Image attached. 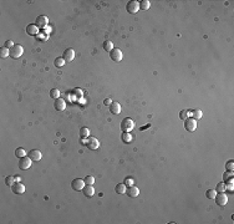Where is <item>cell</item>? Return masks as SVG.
Here are the masks:
<instances>
[{"instance_id": "obj_19", "label": "cell", "mask_w": 234, "mask_h": 224, "mask_svg": "<svg viewBox=\"0 0 234 224\" xmlns=\"http://www.w3.org/2000/svg\"><path fill=\"white\" fill-rule=\"evenodd\" d=\"M121 139H122L123 143H131L132 142V136L129 132H122L121 135Z\"/></svg>"}, {"instance_id": "obj_26", "label": "cell", "mask_w": 234, "mask_h": 224, "mask_svg": "<svg viewBox=\"0 0 234 224\" xmlns=\"http://www.w3.org/2000/svg\"><path fill=\"white\" fill-rule=\"evenodd\" d=\"M215 196H217L215 189H208L207 192H206V197H207L208 199H214Z\"/></svg>"}, {"instance_id": "obj_18", "label": "cell", "mask_w": 234, "mask_h": 224, "mask_svg": "<svg viewBox=\"0 0 234 224\" xmlns=\"http://www.w3.org/2000/svg\"><path fill=\"white\" fill-rule=\"evenodd\" d=\"M110 112L112 115H118L121 113V105L118 102H112L110 105Z\"/></svg>"}, {"instance_id": "obj_15", "label": "cell", "mask_w": 234, "mask_h": 224, "mask_svg": "<svg viewBox=\"0 0 234 224\" xmlns=\"http://www.w3.org/2000/svg\"><path fill=\"white\" fill-rule=\"evenodd\" d=\"M26 32L31 36H36L39 34V27L36 26V24H30L26 26Z\"/></svg>"}, {"instance_id": "obj_28", "label": "cell", "mask_w": 234, "mask_h": 224, "mask_svg": "<svg viewBox=\"0 0 234 224\" xmlns=\"http://www.w3.org/2000/svg\"><path fill=\"white\" fill-rule=\"evenodd\" d=\"M50 97L54 98V100L58 98V97H60V91H58L57 89H52L51 91H50Z\"/></svg>"}, {"instance_id": "obj_37", "label": "cell", "mask_w": 234, "mask_h": 224, "mask_svg": "<svg viewBox=\"0 0 234 224\" xmlns=\"http://www.w3.org/2000/svg\"><path fill=\"white\" fill-rule=\"evenodd\" d=\"M14 45H15V44L12 43L11 40H6V41H5V44H4V46H5L6 49H9V50H10L12 46H14Z\"/></svg>"}, {"instance_id": "obj_35", "label": "cell", "mask_w": 234, "mask_h": 224, "mask_svg": "<svg viewBox=\"0 0 234 224\" xmlns=\"http://www.w3.org/2000/svg\"><path fill=\"white\" fill-rule=\"evenodd\" d=\"M133 183H135V181H133L132 177H126V178H125V184H126L127 187L133 186Z\"/></svg>"}, {"instance_id": "obj_21", "label": "cell", "mask_w": 234, "mask_h": 224, "mask_svg": "<svg viewBox=\"0 0 234 224\" xmlns=\"http://www.w3.org/2000/svg\"><path fill=\"white\" fill-rule=\"evenodd\" d=\"M223 181L228 182V183H233V172H224L223 174Z\"/></svg>"}, {"instance_id": "obj_27", "label": "cell", "mask_w": 234, "mask_h": 224, "mask_svg": "<svg viewBox=\"0 0 234 224\" xmlns=\"http://www.w3.org/2000/svg\"><path fill=\"white\" fill-rule=\"evenodd\" d=\"M15 156L19 157V158H21V157H25V156H26V151H25L24 148H16Z\"/></svg>"}, {"instance_id": "obj_30", "label": "cell", "mask_w": 234, "mask_h": 224, "mask_svg": "<svg viewBox=\"0 0 234 224\" xmlns=\"http://www.w3.org/2000/svg\"><path fill=\"white\" fill-rule=\"evenodd\" d=\"M65 62L66 61L62 59V57H57V59L55 60V66H56V67H62V66L65 65Z\"/></svg>"}, {"instance_id": "obj_31", "label": "cell", "mask_w": 234, "mask_h": 224, "mask_svg": "<svg viewBox=\"0 0 234 224\" xmlns=\"http://www.w3.org/2000/svg\"><path fill=\"white\" fill-rule=\"evenodd\" d=\"M14 182H15V178L12 177V176H8V177L5 178V184L9 186V187H11L12 184H14Z\"/></svg>"}, {"instance_id": "obj_33", "label": "cell", "mask_w": 234, "mask_h": 224, "mask_svg": "<svg viewBox=\"0 0 234 224\" xmlns=\"http://www.w3.org/2000/svg\"><path fill=\"white\" fill-rule=\"evenodd\" d=\"M215 192H218V193H223V192H225V184H224V183H219V184H217Z\"/></svg>"}, {"instance_id": "obj_34", "label": "cell", "mask_w": 234, "mask_h": 224, "mask_svg": "<svg viewBox=\"0 0 234 224\" xmlns=\"http://www.w3.org/2000/svg\"><path fill=\"white\" fill-rule=\"evenodd\" d=\"M179 118L183 120V121H186V120L188 118V111L187 110H182L181 112H179Z\"/></svg>"}, {"instance_id": "obj_1", "label": "cell", "mask_w": 234, "mask_h": 224, "mask_svg": "<svg viewBox=\"0 0 234 224\" xmlns=\"http://www.w3.org/2000/svg\"><path fill=\"white\" fill-rule=\"evenodd\" d=\"M133 127H135V122L128 117L123 118L122 122H121V130H122V132H131L133 130Z\"/></svg>"}, {"instance_id": "obj_22", "label": "cell", "mask_w": 234, "mask_h": 224, "mask_svg": "<svg viewBox=\"0 0 234 224\" xmlns=\"http://www.w3.org/2000/svg\"><path fill=\"white\" fill-rule=\"evenodd\" d=\"M140 4V9L141 10H148L149 6H151V3L148 0H142V1H138Z\"/></svg>"}, {"instance_id": "obj_32", "label": "cell", "mask_w": 234, "mask_h": 224, "mask_svg": "<svg viewBox=\"0 0 234 224\" xmlns=\"http://www.w3.org/2000/svg\"><path fill=\"white\" fill-rule=\"evenodd\" d=\"M83 181H85V184H91V186H92L95 183V178L92 176H86Z\"/></svg>"}, {"instance_id": "obj_8", "label": "cell", "mask_w": 234, "mask_h": 224, "mask_svg": "<svg viewBox=\"0 0 234 224\" xmlns=\"http://www.w3.org/2000/svg\"><path fill=\"white\" fill-rule=\"evenodd\" d=\"M83 187H85V181L80 179V178H76V179H74L72 182H71V188H72L74 190H76V192L82 190Z\"/></svg>"}, {"instance_id": "obj_10", "label": "cell", "mask_w": 234, "mask_h": 224, "mask_svg": "<svg viewBox=\"0 0 234 224\" xmlns=\"http://www.w3.org/2000/svg\"><path fill=\"white\" fill-rule=\"evenodd\" d=\"M28 156H29V158H30L32 162L40 161L41 157H43V155H41V152L39 151V149H31V151H29Z\"/></svg>"}, {"instance_id": "obj_39", "label": "cell", "mask_w": 234, "mask_h": 224, "mask_svg": "<svg viewBox=\"0 0 234 224\" xmlns=\"http://www.w3.org/2000/svg\"><path fill=\"white\" fill-rule=\"evenodd\" d=\"M103 103H105V105H106V106H110V105H111V103H112V101H111V100H110V98H106V100H105V101H103Z\"/></svg>"}, {"instance_id": "obj_14", "label": "cell", "mask_w": 234, "mask_h": 224, "mask_svg": "<svg viewBox=\"0 0 234 224\" xmlns=\"http://www.w3.org/2000/svg\"><path fill=\"white\" fill-rule=\"evenodd\" d=\"M54 107H55V110H57V111H64L66 109V102L62 98L58 97L55 100V102H54Z\"/></svg>"}, {"instance_id": "obj_2", "label": "cell", "mask_w": 234, "mask_h": 224, "mask_svg": "<svg viewBox=\"0 0 234 224\" xmlns=\"http://www.w3.org/2000/svg\"><path fill=\"white\" fill-rule=\"evenodd\" d=\"M9 51H10V57H12V59H19V57L23 55L24 49H23L21 45L15 44L14 46H12V47L9 50Z\"/></svg>"}, {"instance_id": "obj_24", "label": "cell", "mask_w": 234, "mask_h": 224, "mask_svg": "<svg viewBox=\"0 0 234 224\" xmlns=\"http://www.w3.org/2000/svg\"><path fill=\"white\" fill-rule=\"evenodd\" d=\"M8 56H10V51H9V49H6L5 46H3V47H0V57H8Z\"/></svg>"}, {"instance_id": "obj_6", "label": "cell", "mask_w": 234, "mask_h": 224, "mask_svg": "<svg viewBox=\"0 0 234 224\" xmlns=\"http://www.w3.org/2000/svg\"><path fill=\"white\" fill-rule=\"evenodd\" d=\"M110 57H111V60L114 62H120L121 60H122V57H123L122 51H121L120 49H115L114 47L110 51Z\"/></svg>"}, {"instance_id": "obj_4", "label": "cell", "mask_w": 234, "mask_h": 224, "mask_svg": "<svg viewBox=\"0 0 234 224\" xmlns=\"http://www.w3.org/2000/svg\"><path fill=\"white\" fill-rule=\"evenodd\" d=\"M140 9V4L138 1H136V0H131V1L127 3L126 5V10L127 12H129V14H136L137 11H138Z\"/></svg>"}, {"instance_id": "obj_38", "label": "cell", "mask_w": 234, "mask_h": 224, "mask_svg": "<svg viewBox=\"0 0 234 224\" xmlns=\"http://www.w3.org/2000/svg\"><path fill=\"white\" fill-rule=\"evenodd\" d=\"M225 190L233 192V183H228V184H225Z\"/></svg>"}, {"instance_id": "obj_3", "label": "cell", "mask_w": 234, "mask_h": 224, "mask_svg": "<svg viewBox=\"0 0 234 224\" xmlns=\"http://www.w3.org/2000/svg\"><path fill=\"white\" fill-rule=\"evenodd\" d=\"M31 163H32V161L29 158V156L21 157L20 161H19V168L23 169V171H26V169H29L31 167Z\"/></svg>"}, {"instance_id": "obj_20", "label": "cell", "mask_w": 234, "mask_h": 224, "mask_svg": "<svg viewBox=\"0 0 234 224\" xmlns=\"http://www.w3.org/2000/svg\"><path fill=\"white\" fill-rule=\"evenodd\" d=\"M115 190L118 194H125L126 193V190H127V188H126V184L125 183H120V184H117L116 187H115Z\"/></svg>"}, {"instance_id": "obj_36", "label": "cell", "mask_w": 234, "mask_h": 224, "mask_svg": "<svg viewBox=\"0 0 234 224\" xmlns=\"http://www.w3.org/2000/svg\"><path fill=\"white\" fill-rule=\"evenodd\" d=\"M225 168H227L228 171L233 172V169H234V162H233V161H229V162H227V164H225Z\"/></svg>"}, {"instance_id": "obj_16", "label": "cell", "mask_w": 234, "mask_h": 224, "mask_svg": "<svg viewBox=\"0 0 234 224\" xmlns=\"http://www.w3.org/2000/svg\"><path fill=\"white\" fill-rule=\"evenodd\" d=\"M82 192H83V194H85L86 197H92L94 194H95V189H94V187L91 186V184H85V187L82 188Z\"/></svg>"}, {"instance_id": "obj_13", "label": "cell", "mask_w": 234, "mask_h": 224, "mask_svg": "<svg viewBox=\"0 0 234 224\" xmlns=\"http://www.w3.org/2000/svg\"><path fill=\"white\" fill-rule=\"evenodd\" d=\"M11 190H12V193H15V194H23L25 192V187L23 183L16 182V183H14L11 186Z\"/></svg>"}, {"instance_id": "obj_9", "label": "cell", "mask_w": 234, "mask_h": 224, "mask_svg": "<svg viewBox=\"0 0 234 224\" xmlns=\"http://www.w3.org/2000/svg\"><path fill=\"white\" fill-rule=\"evenodd\" d=\"M36 26L39 27V29H44V27H46L47 26V24H49V19H47V16H45V15H40V16H37L36 18Z\"/></svg>"}, {"instance_id": "obj_17", "label": "cell", "mask_w": 234, "mask_h": 224, "mask_svg": "<svg viewBox=\"0 0 234 224\" xmlns=\"http://www.w3.org/2000/svg\"><path fill=\"white\" fill-rule=\"evenodd\" d=\"M126 193H127V196L135 198V197H137L140 194V189L137 188V187H135V186H131V187H128V188H127Z\"/></svg>"}, {"instance_id": "obj_25", "label": "cell", "mask_w": 234, "mask_h": 224, "mask_svg": "<svg viewBox=\"0 0 234 224\" xmlns=\"http://www.w3.org/2000/svg\"><path fill=\"white\" fill-rule=\"evenodd\" d=\"M112 49H114V44H112L111 41L107 40V41H105V43H103V50H105V51L110 52Z\"/></svg>"}, {"instance_id": "obj_29", "label": "cell", "mask_w": 234, "mask_h": 224, "mask_svg": "<svg viewBox=\"0 0 234 224\" xmlns=\"http://www.w3.org/2000/svg\"><path fill=\"white\" fill-rule=\"evenodd\" d=\"M192 116H193L194 120H199V118H202L203 113H202V111L200 110H193L192 111Z\"/></svg>"}, {"instance_id": "obj_5", "label": "cell", "mask_w": 234, "mask_h": 224, "mask_svg": "<svg viewBox=\"0 0 234 224\" xmlns=\"http://www.w3.org/2000/svg\"><path fill=\"white\" fill-rule=\"evenodd\" d=\"M184 128L188 132H194L195 130H197V120L188 117L186 120V122H184Z\"/></svg>"}, {"instance_id": "obj_7", "label": "cell", "mask_w": 234, "mask_h": 224, "mask_svg": "<svg viewBox=\"0 0 234 224\" xmlns=\"http://www.w3.org/2000/svg\"><path fill=\"white\" fill-rule=\"evenodd\" d=\"M86 146L89 149H91V151H95V149H97L100 147V142H98L97 138H95V137H89V138H87Z\"/></svg>"}, {"instance_id": "obj_23", "label": "cell", "mask_w": 234, "mask_h": 224, "mask_svg": "<svg viewBox=\"0 0 234 224\" xmlns=\"http://www.w3.org/2000/svg\"><path fill=\"white\" fill-rule=\"evenodd\" d=\"M89 136H90V130L87 127H82L80 130V137L83 139V138H89Z\"/></svg>"}, {"instance_id": "obj_11", "label": "cell", "mask_w": 234, "mask_h": 224, "mask_svg": "<svg viewBox=\"0 0 234 224\" xmlns=\"http://www.w3.org/2000/svg\"><path fill=\"white\" fill-rule=\"evenodd\" d=\"M62 59H64L66 62H71L75 59V51L74 49H66L64 54H62Z\"/></svg>"}, {"instance_id": "obj_12", "label": "cell", "mask_w": 234, "mask_h": 224, "mask_svg": "<svg viewBox=\"0 0 234 224\" xmlns=\"http://www.w3.org/2000/svg\"><path fill=\"white\" fill-rule=\"evenodd\" d=\"M215 201H217V204L218 205H225L228 203V197H227V194H224V192L223 193H218L215 196Z\"/></svg>"}]
</instances>
